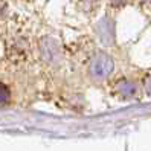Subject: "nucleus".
<instances>
[{
    "instance_id": "nucleus-1",
    "label": "nucleus",
    "mask_w": 151,
    "mask_h": 151,
    "mask_svg": "<svg viewBox=\"0 0 151 151\" xmlns=\"http://www.w3.org/2000/svg\"><path fill=\"white\" fill-rule=\"evenodd\" d=\"M6 96H8V92H6V88L0 86V102L5 101L6 99Z\"/></svg>"
}]
</instances>
